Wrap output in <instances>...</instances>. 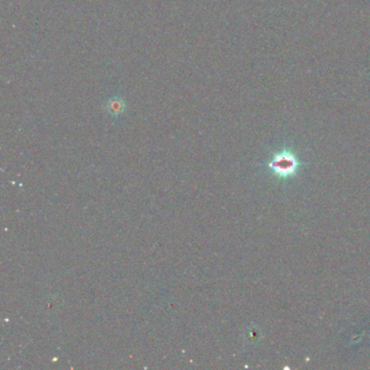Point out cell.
<instances>
[{
  "mask_svg": "<svg viewBox=\"0 0 370 370\" xmlns=\"http://www.w3.org/2000/svg\"><path fill=\"white\" fill-rule=\"evenodd\" d=\"M268 167L275 176L287 179L298 175L301 163L293 152L283 150L273 155L268 162Z\"/></svg>",
  "mask_w": 370,
  "mask_h": 370,
  "instance_id": "6da1fadb",
  "label": "cell"
},
{
  "mask_svg": "<svg viewBox=\"0 0 370 370\" xmlns=\"http://www.w3.org/2000/svg\"><path fill=\"white\" fill-rule=\"evenodd\" d=\"M125 102L121 98H111L106 104L107 111L112 115H120L125 110Z\"/></svg>",
  "mask_w": 370,
  "mask_h": 370,
  "instance_id": "7a4b0ae2",
  "label": "cell"
}]
</instances>
